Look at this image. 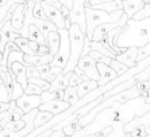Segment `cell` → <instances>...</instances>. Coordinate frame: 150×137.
I'll return each instance as SVG.
<instances>
[{
	"label": "cell",
	"instance_id": "45",
	"mask_svg": "<svg viewBox=\"0 0 150 137\" xmlns=\"http://www.w3.org/2000/svg\"><path fill=\"white\" fill-rule=\"evenodd\" d=\"M10 0H0V7H4V6H7V3Z\"/></svg>",
	"mask_w": 150,
	"mask_h": 137
},
{
	"label": "cell",
	"instance_id": "23",
	"mask_svg": "<svg viewBox=\"0 0 150 137\" xmlns=\"http://www.w3.org/2000/svg\"><path fill=\"white\" fill-rule=\"evenodd\" d=\"M64 101L69 102L70 105H76L80 101L79 97V89L73 87V86H68L67 89L64 90Z\"/></svg>",
	"mask_w": 150,
	"mask_h": 137
},
{
	"label": "cell",
	"instance_id": "8",
	"mask_svg": "<svg viewBox=\"0 0 150 137\" xmlns=\"http://www.w3.org/2000/svg\"><path fill=\"white\" fill-rule=\"evenodd\" d=\"M42 105V98L41 96H30V94H23L21 98L16 99V106L22 109V112L25 114L30 113L35 109H39Z\"/></svg>",
	"mask_w": 150,
	"mask_h": 137
},
{
	"label": "cell",
	"instance_id": "15",
	"mask_svg": "<svg viewBox=\"0 0 150 137\" xmlns=\"http://www.w3.org/2000/svg\"><path fill=\"white\" fill-rule=\"evenodd\" d=\"M137 57H138V48L137 47H130L127 48L123 54L116 55V61L126 65L129 68H133L137 66Z\"/></svg>",
	"mask_w": 150,
	"mask_h": 137
},
{
	"label": "cell",
	"instance_id": "36",
	"mask_svg": "<svg viewBox=\"0 0 150 137\" xmlns=\"http://www.w3.org/2000/svg\"><path fill=\"white\" fill-rule=\"evenodd\" d=\"M130 137H146L147 133H146V129H145V125L142 127H138L133 130V132H130Z\"/></svg>",
	"mask_w": 150,
	"mask_h": 137
},
{
	"label": "cell",
	"instance_id": "19",
	"mask_svg": "<svg viewBox=\"0 0 150 137\" xmlns=\"http://www.w3.org/2000/svg\"><path fill=\"white\" fill-rule=\"evenodd\" d=\"M61 46V36H59L58 31H53L47 36V47H49V54L56 57L57 52Z\"/></svg>",
	"mask_w": 150,
	"mask_h": 137
},
{
	"label": "cell",
	"instance_id": "1",
	"mask_svg": "<svg viewBox=\"0 0 150 137\" xmlns=\"http://www.w3.org/2000/svg\"><path fill=\"white\" fill-rule=\"evenodd\" d=\"M150 43V17L142 20L129 19L126 27L115 38V45L119 48H141Z\"/></svg>",
	"mask_w": 150,
	"mask_h": 137
},
{
	"label": "cell",
	"instance_id": "22",
	"mask_svg": "<svg viewBox=\"0 0 150 137\" xmlns=\"http://www.w3.org/2000/svg\"><path fill=\"white\" fill-rule=\"evenodd\" d=\"M98 87H99V82H96V81H84L81 85L77 86V89H79V97L84 98L87 94H89V93L93 92V90L98 89Z\"/></svg>",
	"mask_w": 150,
	"mask_h": 137
},
{
	"label": "cell",
	"instance_id": "14",
	"mask_svg": "<svg viewBox=\"0 0 150 137\" xmlns=\"http://www.w3.org/2000/svg\"><path fill=\"white\" fill-rule=\"evenodd\" d=\"M25 116V113L22 112V109L16 106V101H11V108L8 112H6V117L3 118V121L0 122V125L3 127V129L7 127L8 124L15 122V121L22 120V117Z\"/></svg>",
	"mask_w": 150,
	"mask_h": 137
},
{
	"label": "cell",
	"instance_id": "46",
	"mask_svg": "<svg viewBox=\"0 0 150 137\" xmlns=\"http://www.w3.org/2000/svg\"><path fill=\"white\" fill-rule=\"evenodd\" d=\"M149 3H150V0H147V4H149Z\"/></svg>",
	"mask_w": 150,
	"mask_h": 137
},
{
	"label": "cell",
	"instance_id": "30",
	"mask_svg": "<svg viewBox=\"0 0 150 137\" xmlns=\"http://www.w3.org/2000/svg\"><path fill=\"white\" fill-rule=\"evenodd\" d=\"M110 66H111V67L115 70V73L118 74V77L123 75V74H125V73L129 70V67H127V66L123 65V63H120V62H118L116 59H114V61L111 62V65H110Z\"/></svg>",
	"mask_w": 150,
	"mask_h": 137
},
{
	"label": "cell",
	"instance_id": "20",
	"mask_svg": "<svg viewBox=\"0 0 150 137\" xmlns=\"http://www.w3.org/2000/svg\"><path fill=\"white\" fill-rule=\"evenodd\" d=\"M70 77H72V73L65 74V75L61 73V74L52 82V89L50 90H65L68 86L70 85Z\"/></svg>",
	"mask_w": 150,
	"mask_h": 137
},
{
	"label": "cell",
	"instance_id": "33",
	"mask_svg": "<svg viewBox=\"0 0 150 137\" xmlns=\"http://www.w3.org/2000/svg\"><path fill=\"white\" fill-rule=\"evenodd\" d=\"M150 17V3L149 4H145V7L133 17L134 20H142V19H147Z\"/></svg>",
	"mask_w": 150,
	"mask_h": 137
},
{
	"label": "cell",
	"instance_id": "11",
	"mask_svg": "<svg viewBox=\"0 0 150 137\" xmlns=\"http://www.w3.org/2000/svg\"><path fill=\"white\" fill-rule=\"evenodd\" d=\"M11 71L12 75L15 77L18 83H21L22 87L26 90V87L28 86V78H27V66L22 62H14L11 66Z\"/></svg>",
	"mask_w": 150,
	"mask_h": 137
},
{
	"label": "cell",
	"instance_id": "21",
	"mask_svg": "<svg viewBox=\"0 0 150 137\" xmlns=\"http://www.w3.org/2000/svg\"><path fill=\"white\" fill-rule=\"evenodd\" d=\"M28 41L37 42V43H39V45L47 46V41H46V38L43 36V34L41 32V30H39L35 24H31V26L28 27Z\"/></svg>",
	"mask_w": 150,
	"mask_h": 137
},
{
	"label": "cell",
	"instance_id": "18",
	"mask_svg": "<svg viewBox=\"0 0 150 137\" xmlns=\"http://www.w3.org/2000/svg\"><path fill=\"white\" fill-rule=\"evenodd\" d=\"M91 51H96V52H100V54L108 57V58L115 59L116 58V52L110 47L104 41L103 42H91Z\"/></svg>",
	"mask_w": 150,
	"mask_h": 137
},
{
	"label": "cell",
	"instance_id": "44",
	"mask_svg": "<svg viewBox=\"0 0 150 137\" xmlns=\"http://www.w3.org/2000/svg\"><path fill=\"white\" fill-rule=\"evenodd\" d=\"M145 129H146V133L150 134V120L147 121L146 124H145Z\"/></svg>",
	"mask_w": 150,
	"mask_h": 137
},
{
	"label": "cell",
	"instance_id": "26",
	"mask_svg": "<svg viewBox=\"0 0 150 137\" xmlns=\"http://www.w3.org/2000/svg\"><path fill=\"white\" fill-rule=\"evenodd\" d=\"M53 114L49 113V112H42V110H39L38 114H37V117H35V128H39L42 127V125H45V124H47L49 121L53 120Z\"/></svg>",
	"mask_w": 150,
	"mask_h": 137
},
{
	"label": "cell",
	"instance_id": "31",
	"mask_svg": "<svg viewBox=\"0 0 150 137\" xmlns=\"http://www.w3.org/2000/svg\"><path fill=\"white\" fill-rule=\"evenodd\" d=\"M150 57V43H147L146 46H143V47L138 48V57H137V63L143 59H146Z\"/></svg>",
	"mask_w": 150,
	"mask_h": 137
},
{
	"label": "cell",
	"instance_id": "38",
	"mask_svg": "<svg viewBox=\"0 0 150 137\" xmlns=\"http://www.w3.org/2000/svg\"><path fill=\"white\" fill-rule=\"evenodd\" d=\"M27 78H41L38 68L34 67V66H27Z\"/></svg>",
	"mask_w": 150,
	"mask_h": 137
},
{
	"label": "cell",
	"instance_id": "27",
	"mask_svg": "<svg viewBox=\"0 0 150 137\" xmlns=\"http://www.w3.org/2000/svg\"><path fill=\"white\" fill-rule=\"evenodd\" d=\"M11 101H12V97H11V94L8 93L7 86L4 85V82L0 79V102L10 103Z\"/></svg>",
	"mask_w": 150,
	"mask_h": 137
},
{
	"label": "cell",
	"instance_id": "34",
	"mask_svg": "<svg viewBox=\"0 0 150 137\" xmlns=\"http://www.w3.org/2000/svg\"><path fill=\"white\" fill-rule=\"evenodd\" d=\"M42 93H43V90L34 83H28V86L25 90V94H30V96H42Z\"/></svg>",
	"mask_w": 150,
	"mask_h": 137
},
{
	"label": "cell",
	"instance_id": "6",
	"mask_svg": "<svg viewBox=\"0 0 150 137\" xmlns=\"http://www.w3.org/2000/svg\"><path fill=\"white\" fill-rule=\"evenodd\" d=\"M42 8H43V11H45V15H46V19L49 22H52L54 26H56L58 30H67V22H65V16H64L62 11L58 10L57 7H54V6H50V4H47L46 1H42Z\"/></svg>",
	"mask_w": 150,
	"mask_h": 137
},
{
	"label": "cell",
	"instance_id": "24",
	"mask_svg": "<svg viewBox=\"0 0 150 137\" xmlns=\"http://www.w3.org/2000/svg\"><path fill=\"white\" fill-rule=\"evenodd\" d=\"M41 98L42 103L54 101V99H64V90H47V92L42 93Z\"/></svg>",
	"mask_w": 150,
	"mask_h": 137
},
{
	"label": "cell",
	"instance_id": "40",
	"mask_svg": "<svg viewBox=\"0 0 150 137\" xmlns=\"http://www.w3.org/2000/svg\"><path fill=\"white\" fill-rule=\"evenodd\" d=\"M73 71H74V74H77V75L80 77V78H81V79H83V81H89V79H88V77H87V75H85V73H84V71H83V70H81V68H80V67H79V66H77V67H76V68H74Z\"/></svg>",
	"mask_w": 150,
	"mask_h": 137
},
{
	"label": "cell",
	"instance_id": "17",
	"mask_svg": "<svg viewBox=\"0 0 150 137\" xmlns=\"http://www.w3.org/2000/svg\"><path fill=\"white\" fill-rule=\"evenodd\" d=\"M145 4L146 3L143 0H125L123 1V11L129 16V19H133L145 7Z\"/></svg>",
	"mask_w": 150,
	"mask_h": 137
},
{
	"label": "cell",
	"instance_id": "48",
	"mask_svg": "<svg viewBox=\"0 0 150 137\" xmlns=\"http://www.w3.org/2000/svg\"><path fill=\"white\" fill-rule=\"evenodd\" d=\"M65 137H72V136H65Z\"/></svg>",
	"mask_w": 150,
	"mask_h": 137
},
{
	"label": "cell",
	"instance_id": "37",
	"mask_svg": "<svg viewBox=\"0 0 150 137\" xmlns=\"http://www.w3.org/2000/svg\"><path fill=\"white\" fill-rule=\"evenodd\" d=\"M37 68H38V71H39V77L46 81L50 70H52V65H45V66H41V67H37Z\"/></svg>",
	"mask_w": 150,
	"mask_h": 137
},
{
	"label": "cell",
	"instance_id": "28",
	"mask_svg": "<svg viewBox=\"0 0 150 137\" xmlns=\"http://www.w3.org/2000/svg\"><path fill=\"white\" fill-rule=\"evenodd\" d=\"M23 94H25V89L22 87L21 83L16 82V79H15V77H14V81H12V101H16V99L21 98Z\"/></svg>",
	"mask_w": 150,
	"mask_h": 137
},
{
	"label": "cell",
	"instance_id": "25",
	"mask_svg": "<svg viewBox=\"0 0 150 137\" xmlns=\"http://www.w3.org/2000/svg\"><path fill=\"white\" fill-rule=\"evenodd\" d=\"M15 45L19 47V50L25 55H35L34 51L31 50V47H30V41H28L27 38L19 36V38L15 39Z\"/></svg>",
	"mask_w": 150,
	"mask_h": 137
},
{
	"label": "cell",
	"instance_id": "43",
	"mask_svg": "<svg viewBox=\"0 0 150 137\" xmlns=\"http://www.w3.org/2000/svg\"><path fill=\"white\" fill-rule=\"evenodd\" d=\"M61 3H62V6H65V7H68L70 10L72 8V4H73V0H59Z\"/></svg>",
	"mask_w": 150,
	"mask_h": 137
},
{
	"label": "cell",
	"instance_id": "29",
	"mask_svg": "<svg viewBox=\"0 0 150 137\" xmlns=\"http://www.w3.org/2000/svg\"><path fill=\"white\" fill-rule=\"evenodd\" d=\"M88 55L92 57V58L98 62V63H104V65H108V66L111 65V62L114 61L112 58H108V57H105V55L100 54V52H96V51H91Z\"/></svg>",
	"mask_w": 150,
	"mask_h": 137
},
{
	"label": "cell",
	"instance_id": "2",
	"mask_svg": "<svg viewBox=\"0 0 150 137\" xmlns=\"http://www.w3.org/2000/svg\"><path fill=\"white\" fill-rule=\"evenodd\" d=\"M68 31H69L70 38V59L68 62L67 67L62 70L64 75L69 74V73H73V70L77 67L79 61L83 57L84 45H85V39H87V34L77 24H72Z\"/></svg>",
	"mask_w": 150,
	"mask_h": 137
},
{
	"label": "cell",
	"instance_id": "12",
	"mask_svg": "<svg viewBox=\"0 0 150 137\" xmlns=\"http://www.w3.org/2000/svg\"><path fill=\"white\" fill-rule=\"evenodd\" d=\"M25 17H26V3L15 6L12 17H11V26L16 32H21V30L25 26Z\"/></svg>",
	"mask_w": 150,
	"mask_h": 137
},
{
	"label": "cell",
	"instance_id": "9",
	"mask_svg": "<svg viewBox=\"0 0 150 137\" xmlns=\"http://www.w3.org/2000/svg\"><path fill=\"white\" fill-rule=\"evenodd\" d=\"M72 106L69 102L64 101V99H54V101H49L46 103H42L39 106V110L42 112H49L53 116H58V114L67 112L69 108Z\"/></svg>",
	"mask_w": 150,
	"mask_h": 137
},
{
	"label": "cell",
	"instance_id": "32",
	"mask_svg": "<svg viewBox=\"0 0 150 137\" xmlns=\"http://www.w3.org/2000/svg\"><path fill=\"white\" fill-rule=\"evenodd\" d=\"M26 127V122L23 120H19V121H15V122H11L8 124L7 127L4 128V129H8L11 130V132H21V130H23Z\"/></svg>",
	"mask_w": 150,
	"mask_h": 137
},
{
	"label": "cell",
	"instance_id": "39",
	"mask_svg": "<svg viewBox=\"0 0 150 137\" xmlns=\"http://www.w3.org/2000/svg\"><path fill=\"white\" fill-rule=\"evenodd\" d=\"M84 81L80 78V77L77 75V74H74V71L72 73V77H70V85L69 86H73V87H77L79 85H81Z\"/></svg>",
	"mask_w": 150,
	"mask_h": 137
},
{
	"label": "cell",
	"instance_id": "13",
	"mask_svg": "<svg viewBox=\"0 0 150 137\" xmlns=\"http://www.w3.org/2000/svg\"><path fill=\"white\" fill-rule=\"evenodd\" d=\"M98 70L100 74V81H99V87L108 85L110 82H112L114 79L118 78V74L115 73V70L108 65L104 63H98Z\"/></svg>",
	"mask_w": 150,
	"mask_h": 137
},
{
	"label": "cell",
	"instance_id": "4",
	"mask_svg": "<svg viewBox=\"0 0 150 137\" xmlns=\"http://www.w3.org/2000/svg\"><path fill=\"white\" fill-rule=\"evenodd\" d=\"M58 34L61 36V46H59L58 52H57V55L54 57L50 65H52V67H59L64 70L70 59V38L69 31L65 30V28L58 30Z\"/></svg>",
	"mask_w": 150,
	"mask_h": 137
},
{
	"label": "cell",
	"instance_id": "10",
	"mask_svg": "<svg viewBox=\"0 0 150 137\" xmlns=\"http://www.w3.org/2000/svg\"><path fill=\"white\" fill-rule=\"evenodd\" d=\"M19 36H21V34L12 28L11 20H8L3 26V30H1V34H0V54L4 52V48L10 42H15V39L19 38Z\"/></svg>",
	"mask_w": 150,
	"mask_h": 137
},
{
	"label": "cell",
	"instance_id": "16",
	"mask_svg": "<svg viewBox=\"0 0 150 137\" xmlns=\"http://www.w3.org/2000/svg\"><path fill=\"white\" fill-rule=\"evenodd\" d=\"M54 59V57L50 54L46 55H25L26 66H34V67H41L45 65H50Z\"/></svg>",
	"mask_w": 150,
	"mask_h": 137
},
{
	"label": "cell",
	"instance_id": "41",
	"mask_svg": "<svg viewBox=\"0 0 150 137\" xmlns=\"http://www.w3.org/2000/svg\"><path fill=\"white\" fill-rule=\"evenodd\" d=\"M11 108V102L10 103H6V102H0V114L6 113V112H8Z\"/></svg>",
	"mask_w": 150,
	"mask_h": 137
},
{
	"label": "cell",
	"instance_id": "35",
	"mask_svg": "<svg viewBox=\"0 0 150 137\" xmlns=\"http://www.w3.org/2000/svg\"><path fill=\"white\" fill-rule=\"evenodd\" d=\"M62 73V68H59V67H52V70H50V73H49V75H47V78H46V81L49 83H52L54 79L57 78V77L59 75Z\"/></svg>",
	"mask_w": 150,
	"mask_h": 137
},
{
	"label": "cell",
	"instance_id": "3",
	"mask_svg": "<svg viewBox=\"0 0 150 137\" xmlns=\"http://www.w3.org/2000/svg\"><path fill=\"white\" fill-rule=\"evenodd\" d=\"M125 11H115L112 14H108L105 11L101 10H93L91 7H85V15H87V38L91 41L93 31L96 27L101 24H108V23H119L122 19Z\"/></svg>",
	"mask_w": 150,
	"mask_h": 137
},
{
	"label": "cell",
	"instance_id": "7",
	"mask_svg": "<svg viewBox=\"0 0 150 137\" xmlns=\"http://www.w3.org/2000/svg\"><path fill=\"white\" fill-rule=\"evenodd\" d=\"M77 66L85 73V75L88 77L89 81H96V82L100 81V74H99V70H98V62L95 61L92 57H89V55L81 57Z\"/></svg>",
	"mask_w": 150,
	"mask_h": 137
},
{
	"label": "cell",
	"instance_id": "47",
	"mask_svg": "<svg viewBox=\"0 0 150 137\" xmlns=\"http://www.w3.org/2000/svg\"><path fill=\"white\" fill-rule=\"evenodd\" d=\"M146 137H150V134H147V136H146Z\"/></svg>",
	"mask_w": 150,
	"mask_h": 137
},
{
	"label": "cell",
	"instance_id": "42",
	"mask_svg": "<svg viewBox=\"0 0 150 137\" xmlns=\"http://www.w3.org/2000/svg\"><path fill=\"white\" fill-rule=\"evenodd\" d=\"M65 132L64 130H56V132H53V134H50L49 137H65Z\"/></svg>",
	"mask_w": 150,
	"mask_h": 137
},
{
	"label": "cell",
	"instance_id": "5",
	"mask_svg": "<svg viewBox=\"0 0 150 137\" xmlns=\"http://www.w3.org/2000/svg\"><path fill=\"white\" fill-rule=\"evenodd\" d=\"M85 7L87 1L85 0H73L72 8H70V23L77 24L81 30L87 34V15H85Z\"/></svg>",
	"mask_w": 150,
	"mask_h": 137
}]
</instances>
